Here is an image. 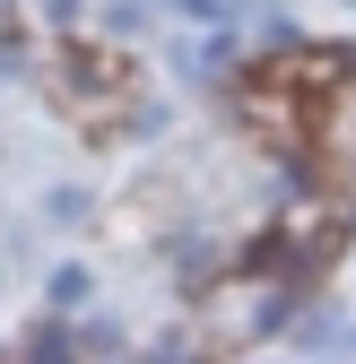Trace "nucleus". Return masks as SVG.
<instances>
[]
</instances>
